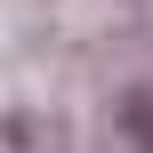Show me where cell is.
Instances as JSON below:
<instances>
[{"label":"cell","mask_w":153,"mask_h":153,"mask_svg":"<svg viewBox=\"0 0 153 153\" xmlns=\"http://www.w3.org/2000/svg\"><path fill=\"white\" fill-rule=\"evenodd\" d=\"M137 137H145V145H153V113H137Z\"/></svg>","instance_id":"obj_1"}]
</instances>
